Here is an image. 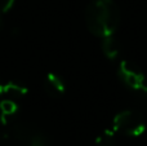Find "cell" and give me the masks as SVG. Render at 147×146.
<instances>
[{"label":"cell","mask_w":147,"mask_h":146,"mask_svg":"<svg viewBox=\"0 0 147 146\" xmlns=\"http://www.w3.org/2000/svg\"><path fill=\"white\" fill-rule=\"evenodd\" d=\"M120 82L134 92L147 93V78L140 66L130 61H120L117 66Z\"/></svg>","instance_id":"3"},{"label":"cell","mask_w":147,"mask_h":146,"mask_svg":"<svg viewBox=\"0 0 147 146\" xmlns=\"http://www.w3.org/2000/svg\"><path fill=\"white\" fill-rule=\"evenodd\" d=\"M112 129L116 133H121L124 136L140 137L147 129L146 119L143 114L138 110H121L112 119Z\"/></svg>","instance_id":"2"},{"label":"cell","mask_w":147,"mask_h":146,"mask_svg":"<svg viewBox=\"0 0 147 146\" xmlns=\"http://www.w3.org/2000/svg\"><path fill=\"white\" fill-rule=\"evenodd\" d=\"M85 25L99 39L115 35L120 25V9L115 0H92L85 8Z\"/></svg>","instance_id":"1"},{"label":"cell","mask_w":147,"mask_h":146,"mask_svg":"<svg viewBox=\"0 0 147 146\" xmlns=\"http://www.w3.org/2000/svg\"><path fill=\"white\" fill-rule=\"evenodd\" d=\"M116 142V132L114 129H105L96 139V146H115Z\"/></svg>","instance_id":"6"},{"label":"cell","mask_w":147,"mask_h":146,"mask_svg":"<svg viewBox=\"0 0 147 146\" xmlns=\"http://www.w3.org/2000/svg\"><path fill=\"white\" fill-rule=\"evenodd\" d=\"M13 0H0V12H5Z\"/></svg>","instance_id":"7"},{"label":"cell","mask_w":147,"mask_h":146,"mask_svg":"<svg viewBox=\"0 0 147 146\" xmlns=\"http://www.w3.org/2000/svg\"><path fill=\"white\" fill-rule=\"evenodd\" d=\"M3 91H4V88H3V85H1V83H0V96H1V93H3Z\"/></svg>","instance_id":"8"},{"label":"cell","mask_w":147,"mask_h":146,"mask_svg":"<svg viewBox=\"0 0 147 146\" xmlns=\"http://www.w3.org/2000/svg\"><path fill=\"white\" fill-rule=\"evenodd\" d=\"M101 49L103 56L110 61H115L120 54V45L114 35L103 38L101 41Z\"/></svg>","instance_id":"5"},{"label":"cell","mask_w":147,"mask_h":146,"mask_svg":"<svg viewBox=\"0 0 147 146\" xmlns=\"http://www.w3.org/2000/svg\"><path fill=\"white\" fill-rule=\"evenodd\" d=\"M44 89L51 97H61L66 91V84L59 75L49 72L44 80Z\"/></svg>","instance_id":"4"}]
</instances>
